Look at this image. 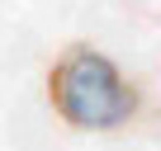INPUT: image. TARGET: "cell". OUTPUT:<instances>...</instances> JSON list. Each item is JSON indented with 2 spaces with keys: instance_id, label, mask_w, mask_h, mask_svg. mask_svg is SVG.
Wrapping results in <instances>:
<instances>
[{
  "instance_id": "cell-1",
  "label": "cell",
  "mask_w": 161,
  "mask_h": 151,
  "mask_svg": "<svg viewBox=\"0 0 161 151\" xmlns=\"http://www.w3.org/2000/svg\"><path fill=\"white\" fill-rule=\"evenodd\" d=\"M47 99L66 128L80 132H114L137 118L133 81L95 47L71 43L47 71Z\"/></svg>"
}]
</instances>
